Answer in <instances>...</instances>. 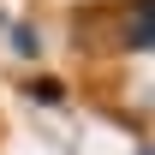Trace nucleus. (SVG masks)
<instances>
[{
	"label": "nucleus",
	"mask_w": 155,
	"mask_h": 155,
	"mask_svg": "<svg viewBox=\"0 0 155 155\" xmlns=\"http://www.w3.org/2000/svg\"><path fill=\"white\" fill-rule=\"evenodd\" d=\"M149 12H155V0H137V6H131V18H125V30H119V42H125L131 54H149V42H155Z\"/></svg>",
	"instance_id": "f257e3e1"
},
{
	"label": "nucleus",
	"mask_w": 155,
	"mask_h": 155,
	"mask_svg": "<svg viewBox=\"0 0 155 155\" xmlns=\"http://www.w3.org/2000/svg\"><path fill=\"white\" fill-rule=\"evenodd\" d=\"M24 96L42 101V107H60V101H66V84H60V78H30V84H24Z\"/></svg>",
	"instance_id": "f03ea898"
},
{
	"label": "nucleus",
	"mask_w": 155,
	"mask_h": 155,
	"mask_svg": "<svg viewBox=\"0 0 155 155\" xmlns=\"http://www.w3.org/2000/svg\"><path fill=\"white\" fill-rule=\"evenodd\" d=\"M12 48H18V54L30 60V54H42V36L30 30V24H12Z\"/></svg>",
	"instance_id": "7ed1b4c3"
}]
</instances>
